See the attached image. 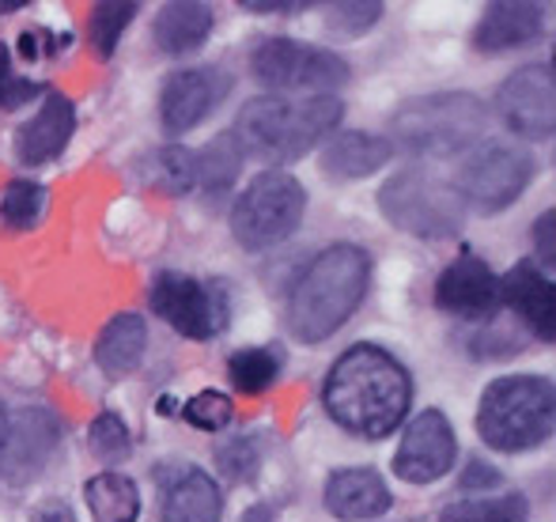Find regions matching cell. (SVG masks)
<instances>
[{"label":"cell","instance_id":"cell-29","mask_svg":"<svg viewBox=\"0 0 556 522\" xmlns=\"http://www.w3.org/2000/svg\"><path fill=\"white\" fill-rule=\"evenodd\" d=\"M152 186L167 198H186L198 190V152H190L186 144H163L152 155Z\"/></svg>","mask_w":556,"mask_h":522},{"label":"cell","instance_id":"cell-14","mask_svg":"<svg viewBox=\"0 0 556 522\" xmlns=\"http://www.w3.org/2000/svg\"><path fill=\"white\" fill-rule=\"evenodd\" d=\"M231 91V76L220 73L216 65L201 68H178L163 80L160 88V126L167 137H182V132L198 129L208 114L220 106Z\"/></svg>","mask_w":556,"mask_h":522},{"label":"cell","instance_id":"cell-4","mask_svg":"<svg viewBox=\"0 0 556 522\" xmlns=\"http://www.w3.org/2000/svg\"><path fill=\"white\" fill-rule=\"evenodd\" d=\"M556 394L545 375H504L484 386L477 402V435L500 455H522L549 443Z\"/></svg>","mask_w":556,"mask_h":522},{"label":"cell","instance_id":"cell-6","mask_svg":"<svg viewBox=\"0 0 556 522\" xmlns=\"http://www.w3.org/2000/svg\"><path fill=\"white\" fill-rule=\"evenodd\" d=\"M307 213V190L288 170H262L231 205V235L242 251H269L295 235Z\"/></svg>","mask_w":556,"mask_h":522},{"label":"cell","instance_id":"cell-26","mask_svg":"<svg viewBox=\"0 0 556 522\" xmlns=\"http://www.w3.org/2000/svg\"><path fill=\"white\" fill-rule=\"evenodd\" d=\"M239 167H242L239 144H235L231 132H220V137H213L198 152V190L208 193V198H224L235 186V178H239Z\"/></svg>","mask_w":556,"mask_h":522},{"label":"cell","instance_id":"cell-5","mask_svg":"<svg viewBox=\"0 0 556 522\" xmlns=\"http://www.w3.org/2000/svg\"><path fill=\"white\" fill-rule=\"evenodd\" d=\"M489 129V111L469 91H440L402 103L390 122V137L417 155H458L473 148Z\"/></svg>","mask_w":556,"mask_h":522},{"label":"cell","instance_id":"cell-27","mask_svg":"<svg viewBox=\"0 0 556 522\" xmlns=\"http://www.w3.org/2000/svg\"><path fill=\"white\" fill-rule=\"evenodd\" d=\"M530 500L522 493H500V496H469L454 500L440 511L435 522H527Z\"/></svg>","mask_w":556,"mask_h":522},{"label":"cell","instance_id":"cell-18","mask_svg":"<svg viewBox=\"0 0 556 522\" xmlns=\"http://www.w3.org/2000/svg\"><path fill=\"white\" fill-rule=\"evenodd\" d=\"M323 504L337 522H371L382 519L394 504L387 481L371 466H341L326 478Z\"/></svg>","mask_w":556,"mask_h":522},{"label":"cell","instance_id":"cell-39","mask_svg":"<svg viewBox=\"0 0 556 522\" xmlns=\"http://www.w3.org/2000/svg\"><path fill=\"white\" fill-rule=\"evenodd\" d=\"M30 522H76V511L65 500H46L42 508H35Z\"/></svg>","mask_w":556,"mask_h":522},{"label":"cell","instance_id":"cell-28","mask_svg":"<svg viewBox=\"0 0 556 522\" xmlns=\"http://www.w3.org/2000/svg\"><path fill=\"white\" fill-rule=\"evenodd\" d=\"M285 371V356L269 345H250L231 353L227 360V379L235 383V391L242 394H265Z\"/></svg>","mask_w":556,"mask_h":522},{"label":"cell","instance_id":"cell-37","mask_svg":"<svg viewBox=\"0 0 556 522\" xmlns=\"http://www.w3.org/2000/svg\"><path fill=\"white\" fill-rule=\"evenodd\" d=\"M500 470H492L489 462H481V458H469L466 473H462V488H469V493H477V488H496L500 485Z\"/></svg>","mask_w":556,"mask_h":522},{"label":"cell","instance_id":"cell-2","mask_svg":"<svg viewBox=\"0 0 556 522\" xmlns=\"http://www.w3.org/2000/svg\"><path fill=\"white\" fill-rule=\"evenodd\" d=\"M371 284V254L356 243H333L288 292V333L300 345H323L330 341L364 303Z\"/></svg>","mask_w":556,"mask_h":522},{"label":"cell","instance_id":"cell-30","mask_svg":"<svg viewBox=\"0 0 556 522\" xmlns=\"http://www.w3.org/2000/svg\"><path fill=\"white\" fill-rule=\"evenodd\" d=\"M140 12V4H132V0H106V4H96V12H91L88 20V42L91 50H96V58L111 61L117 42H122L125 27L132 23V15Z\"/></svg>","mask_w":556,"mask_h":522},{"label":"cell","instance_id":"cell-12","mask_svg":"<svg viewBox=\"0 0 556 522\" xmlns=\"http://www.w3.org/2000/svg\"><path fill=\"white\" fill-rule=\"evenodd\" d=\"M61 447V420L42 405L8 412L0 443V478L8 485H30Z\"/></svg>","mask_w":556,"mask_h":522},{"label":"cell","instance_id":"cell-23","mask_svg":"<svg viewBox=\"0 0 556 522\" xmlns=\"http://www.w3.org/2000/svg\"><path fill=\"white\" fill-rule=\"evenodd\" d=\"M148 348V326L140 315L125 310V315H114L111 322L103 326L96 341V364L106 379H125L140 368Z\"/></svg>","mask_w":556,"mask_h":522},{"label":"cell","instance_id":"cell-16","mask_svg":"<svg viewBox=\"0 0 556 522\" xmlns=\"http://www.w3.org/2000/svg\"><path fill=\"white\" fill-rule=\"evenodd\" d=\"M160 485V519L163 522H220L224 496L213 473L190 462H160L155 466Z\"/></svg>","mask_w":556,"mask_h":522},{"label":"cell","instance_id":"cell-20","mask_svg":"<svg viewBox=\"0 0 556 522\" xmlns=\"http://www.w3.org/2000/svg\"><path fill=\"white\" fill-rule=\"evenodd\" d=\"M542 4H519V0H504V4H489L481 23L473 27V50L477 53H507L530 46L542 35Z\"/></svg>","mask_w":556,"mask_h":522},{"label":"cell","instance_id":"cell-11","mask_svg":"<svg viewBox=\"0 0 556 522\" xmlns=\"http://www.w3.org/2000/svg\"><path fill=\"white\" fill-rule=\"evenodd\" d=\"M458 462V435L443 409H420L394 450V473L405 485H435Z\"/></svg>","mask_w":556,"mask_h":522},{"label":"cell","instance_id":"cell-31","mask_svg":"<svg viewBox=\"0 0 556 522\" xmlns=\"http://www.w3.org/2000/svg\"><path fill=\"white\" fill-rule=\"evenodd\" d=\"M88 447L111 470V466L125 462L132 455V432L125 428V420L117 412H99L88 428Z\"/></svg>","mask_w":556,"mask_h":522},{"label":"cell","instance_id":"cell-41","mask_svg":"<svg viewBox=\"0 0 556 522\" xmlns=\"http://www.w3.org/2000/svg\"><path fill=\"white\" fill-rule=\"evenodd\" d=\"M4 424H8V409L0 405V443H4Z\"/></svg>","mask_w":556,"mask_h":522},{"label":"cell","instance_id":"cell-13","mask_svg":"<svg viewBox=\"0 0 556 522\" xmlns=\"http://www.w3.org/2000/svg\"><path fill=\"white\" fill-rule=\"evenodd\" d=\"M496 114L522 140H553L556 132V88L553 65L538 61L511 73L496 91Z\"/></svg>","mask_w":556,"mask_h":522},{"label":"cell","instance_id":"cell-21","mask_svg":"<svg viewBox=\"0 0 556 522\" xmlns=\"http://www.w3.org/2000/svg\"><path fill=\"white\" fill-rule=\"evenodd\" d=\"M394 160V140L379 137L367 129H349L326 140L323 148V170L337 182H356V178L375 175L379 167Z\"/></svg>","mask_w":556,"mask_h":522},{"label":"cell","instance_id":"cell-36","mask_svg":"<svg viewBox=\"0 0 556 522\" xmlns=\"http://www.w3.org/2000/svg\"><path fill=\"white\" fill-rule=\"evenodd\" d=\"M553 208H545L534 224V251L542 258V272H553L556 269V228H553Z\"/></svg>","mask_w":556,"mask_h":522},{"label":"cell","instance_id":"cell-19","mask_svg":"<svg viewBox=\"0 0 556 522\" xmlns=\"http://www.w3.org/2000/svg\"><path fill=\"white\" fill-rule=\"evenodd\" d=\"M76 132V106L61 91H46L42 106L35 111V118L23 122V129L15 132V160L23 167H42V163L58 160L65 152V144Z\"/></svg>","mask_w":556,"mask_h":522},{"label":"cell","instance_id":"cell-33","mask_svg":"<svg viewBox=\"0 0 556 522\" xmlns=\"http://www.w3.org/2000/svg\"><path fill=\"white\" fill-rule=\"evenodd\" d=\"M182 417H186V424L198 428V432H224L235 417V405H231V397L220 391H201L182 405Z\"/></svg>","mask_w":556,"mask_h":522},{"label":"cell","instance_id":"cell-17","mask_svg":"<svg viewBox=\"0 0 556 522\" xmlns=\"http://www.w3.org/2000/svg\"><path fill=\"white\" fill-rule=\"evenodd\" d=\"M500 307L515 310L530 330V338L545 341V345L556 338V284L534 262L511 265L500 277Z\"/></svg>","mask_w":556,"mask_h":522},{"label":"cell","instance_id":"cell-10","mask_svg":"<svg viewBox=\"0 0 556 522\" xmlns=\"http://www.w3.org/2000/svg\"><path fill=\"white\" fill-rule=\"evenodd\" d=\"M534 175H538V163L527 148L492 140V144L477 148V152L462 163L454 190H458L466 213L473 208V213H481V216H496L522 198V190L534 182Z\"/></svg>","mask_w":556,"mask_h":522},{"label":"cell","instance_id":"cell-15","mask_svg":"<svg viewBox=\"0 0 556 522\" xmlns=\"http://www.w3.org/2000/svg\"><path fill=\"white\" fill-rule=\"evenodd\" d=\"M432 300L443 315L462 322H492L500 315V277L489 262L466 251L435 277Z\"/></svg>","mask_w":556,"mask_h":522},{"label":"cell","instance_id":"cell-22","mask_svg":"<svg viewBox=\"0 0 556 522\" xmlns=\"http://www.w3.org/2000/svg\"><path fill=\"white\" fill-rule=\"evenodd\" d=\"M208 35H213V8L198 4V0H170L152 23L155 46L167 58H186L198 46H205Z\"/></svg>","mask_w":556,"mask_h":522},{"label":"cell","instance_id":"cell-25","mask_svg":"<svg viewBox=\"0 0 556 522\" xmlns=\"http://www.w3.org/2000/svg\"><path fill=\"white\" fill-rule=\"evenodd\" d=\"M50 213V190L42 182H30V178H12V182L0 190V228L23 235V231H35L38 224Z\"/></svg>","mask_w":556,"mask_h":522},{"label":"cell","instance_id":"cell-32","mask_svg":"<svg viewBox=\"0 0 556 522\" xmlns=\"http://www.w3.org/2000/svg\"><path fill=\"white\" fill-rule=\"evenodd\" d=\"M213 462L227 485H247L262 470V450H257V443L250 435H235V440H224L213 450Z\"/></svg>","mask_w":556,"mask_h":522},{"label":"cell","instance_id":"cell-24","mask_svg":"<svg viewBox=\"0 0 556 522\" xmlns=\"http://www.w3.org/2000/svg\"><path fill=\"white\" fill-rule=\"evenodd\" d=\"M84 500L96 522H137L140 519V488L129 473L103 470L84 485Z\"/></svg>","mask_w":556,"mask_h":522},{"label":"cell","instance_id":"cell-7","mask_svg":"<svg viewBox=\"0 0 556 522\" xmlns=\"http://www.w3.org/2000/svg\"><path fill=\"white\" fill-rule=\"evenodd\" d=\"M379 213L397 231L417 239H451L466 224V205L451 182H440L428 170H402L379 190Z\"/></svg>","mask_w":556,"mask_h":522},{"label":"cell","instance_id":"cell-1","mask_svg":"<svg viewBox=\"0 0 556 522\" xmlns=\"http://www.w3.org/2000/svg\"><path fill=\"white\" fill-rule=\"evenodd\" d=\"M323 409L341 432L379 443L405 424L413 409V375L390 348L359 341L326 371Z\"/></svg>","mask_w":556,"mask_h":522},{"label":"cell","instance_id":"cell-38","mask_svg":"<svg viewBox=\"0 0 556 522\" xmlns=\"http://www.w3.org/2000/svg\"><path fill=\"white\" fill-rule=\"evenodd\" d=\"M242 8L254 15H269V12H280V15H292V12H307V0H242Z\"/></svg>","mask_w":556,"mask_h":522},{"label":"cell","instance_id":"cell-40","mask_svg":"<svg viewBox=\"0 0 556 522\" xmlns=\"http://www.w3.org/2000/svg\"><path fill=\"white\" fill-rule=\"evenodd\" d=\"M239 522H277V508L273 504H250L239 515Z\"/></svg>","mask_w":556,"mask_h":522},{"label":"cell","instance_id":"cell-9","mask_svg":"<svg viewBox=\"0 0 556 522\" xmlns=\"http://www.w3.org/2000/svg\"><path fill=\"white\" fill-rule=\"evenodd\" d=\"M148 307L190 341L216 338L231 322V292L224 280H198L178 269L155 272L152 288H148Z\"/></svg>","mask_w":556,"mask_h":522},{"label":"cell","instance_id":"cell-3","mask_svg":"<svg viewBox=\"0 0 556 522\" xmlns=\"http://www.w3.org/2000/svg\"><path fill=\"white\" fill-rule=\"evenodd\" d=\"M344 103L337 96H311V99H285L262 96L250 99L235 126L227 129L239 144L242 160H257L269 170L295 163L323 144L330 132L341 126Z\"/></svg>","mask_w":556,"mask_h":522},{"label":"cell","instance_id":"cell-8","mask_svg":"<svg viewBox=\"0 0 556 522\" xmlns=\"http://www.w3.org/2000/svg\"><path fill=\"white\" fill-rule=\"evenodd\" d=\"M250 73L269 91L330 96L352 80V65L333 50H318L300 38H262L250 53Z\"/></svg>","mask_w":556,"mask_h":522},{"label":"cell","instance_id":"cell-34","mask_svg":"<svg viewBox=\"0 0 556 522\" xmlns=\"http://www.w3.org/2000/svg\"><path fill=\"white\" fill-rule=\"evenodd\" d=\"M46 84L42 80H27V76L15 73L12 65V50H8V42H0V111H20V106H27L30 99L46 96Z\"/></svg>","mask_w":556,"mask_h":522},{"label":"cell","instance_id":"cell-35","mask_svg":"<svg viewBox=\"0 0 556 522\" xmlns=\"http://www.w3.org/2000/svg\"><path fill=\"white\" fill-rule=\"evenodd\" d=\"M326 23H330V30H337V35H349V38H356V35H364V30H371L375 23L382 20V12L387 8L382 4H375V0H352V4H330L326 8Z\"/></svg>","mask_w":556,"mask_h":522}]
</instances>
